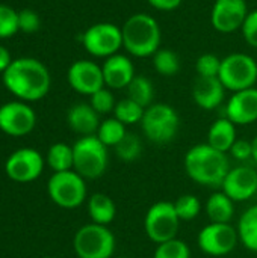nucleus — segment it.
Wrapping results in <instances>:
<instances>
[{
	"mask_svg": "<svg viewBox=\"0 0 257 258\" xmlns=\"http://www.w3.org/2000/svg\"><path fill=\"white\" fill-rule=\"evenodd\" d=\"M226 91L218 77H198L192 88V100L203 110H215L223 104Z\"/></svg>",
	"mask_w": 257,
	"mask_h": 258,
	"instance_id": "19",
	"label": "nucleus"
},
{
	"mask_svg": "<svg viewBox=\"0 0 257 258\" xmlns=\"http://www.w3.org/2000/svg\"><path fill=\"white\" fill-rule=\"evenodd\" d=\"M12 57H11V53L8 51V48H5L3 45H0V73L3 74L8 67L12 63Z\"/></svg>",
	"mask_w": 257,
	"mask_h": 258,
	"instance_id": "40",
	"label": "nucleus"
},
{
	"mask_svg": "<svg viewBox=\"0 0 257 258\" xmlns=\"http://www.w3.org/2000/svg\"><path fill=\"white\" fill-rule=\"evenodd\" d=\"M44 163V157L35 148H20L8 157L5 172L12 181L30 183L41 177Z\"/></svg>",
	"mask_w": 257,
	"mask_h": 258,
	"instance_id": "12",
	"label": "nucleus"
},
{
	"mask_svg": "<svg viewBox=\"0 0 257 258\" xmlns=\"http://www.w3.org/2000/svg\"><path fill=\"white\" fill-rule=\"evenodd\" d=\"M67 122L68 127L82 136H91L95 135L100 127V115L92 109L91 104L79 103L70 107L67 113Z\"/></svg>",
	"mask_w": 257,
	"mask_h": 258,
	"instance_id": "20",
	"label": "nucleus"
},
{
	"mask_svg": "<svg viewBox=\"0 0 257 258\" xmlns=\"http://www.w3.org/2000/svg\"><path fill=\"white\" fill-rule=\"evenodd\" d=\"M85 50L94 57H111L123 47V30L114 23H95L82 33Z\"/></svg>",
	"mask_w": 257,
	"mask_h": 258,
	"instance_id": "10",
	"label": "nucleus"
},
{
	"mask_svg": "<svg viewBox=\"0 0 257 258\" xmlns=\"http://www.w3.org/2000/svg\"><path fill=\"white\" fill-rule=\"evenodd\" d=\"M18 32V12L0 3V39L11 38Z\"/></svg>",
	"mask_w": 257,
	"mask_h": 258,
	"instance_id": "34",
	"label": "nucleus"
},
{
	"mask_svg": "<svg viewBox=\"0 0 257 258\" xmlns=\"http://www.w3.org/2000/svg\"><path fill=\"white\" fill-rule=\"evenodd\" d=\"M174 209H176V213H177V216H179V219L182 222L194 221L203 210L200 200L192 194L180 195L174 201Z\"/></svg>",
	"mask_w": 257,
	"mask_h": 258,
	"instance_id": "31",
	"label": "nucleus"
},
{
	"mask_svg": "<svg viewBox=\"0 0 257 258\" xmlns=\"http://www.w3.org/2000/svg\"><path fill=\"white\" fill-rule=\"evenodd\" d=\"M241 32H242V36L245 39V42L253 47L257 48V9L248 12L242 27H241Z\"/></svg>",
	"mask_w": 257,
	"mask_h": 258,
	"instance_id": "37",
	"label": "nucleus"
},
{
	"mask_svg": "<svg viewBox=\"0 0 257 258\" xmlns=\"http://www.w3.org/2000/svg\"><path fill=\"white\" fill-rule=\"evenodd\" d=\"M36 124L35 110L24 101H9L0 106V130L12 138L29 135Z\"/></svg>",
	"mask_w": 257,
	"mask_h": 258,
	"instance_id": "13",
	"label": "nucleus"
},
{
	"mask_svg": "<svg viewBox=\"0 0 257 258\" xmlns=\"http://www.w3.org/2000/svg\"><path fill=\"white\" fill-rule=\"evenodd\" d=\"M153 258H191V248L186 242L176 237L156 245Z\"/></svg>",
	"mask_w": 257,
	"mask_h": 258,
	"instance_id": "32",
	"label": "nucleus"
},
{
	"mask_svg": "<svg viewBox=\"0 0 257 258\" xmlns=\"http://www.w3.org/2000/svg\"><path fill=\"white\" fill-rule=\"evenodd\" d=\"M67 80L71 89L82 95H92L94 92L105 88V77L101 65L94 60L80 59L70 65L67 73Z\"/></svg>",
	"mask_w": 257,
	"mask_h": 258,
	"instance_id": "14",
	"label": "nucleus"
},
{
	"mask_svg": "<svg viewBox=\"0 0 257 258\" xmlns=\"http://www.w3.org/2000/svg\"><path fill=\"white\" fill-rule=\"evenodd\" d=\"M236 125L226 116L212 122L208 130V142L212 148L227 153L230 151L232 145L236 142Z\"/></svg>",
	"mask_w": 257,
	"mask_h": 258,
	"instance_id": "21",
	"label": "nucleus"
},
{
	"mask_svg": "<svg viewBox=\"0 0 257 258\" xmlns=\"http://www.w3.org/2000/svg\"><path fill=\"white\" fill-rule=\"evenodd\" d=\"M101 70L105 77V86L109 89L127 88L136 76L133 60L129 56L120 53L105 59Z\"/></svg>",
	"mask_w": 257,
	"mask_h": 258,
	"instance_id": "18",
	"label": "nucleus"
},
{
	"mask_svg": "<svg viewBox=\"0 0 257 258\" xmlns=\"http://www.w3.org/2000/svg\"><path fill=\"white\" fill-rule=\"evenodd\" d=\"M229 154L235 160H238V162H244V160L253 159V145H251V141L236 139V142L232 145Z\"/></svg>",
	"mask_w": 257,
	"mask_h": 258,
	"instance_id": "38",
	"label": "nucleus"
},
{
	"mask_svg": "<svg viewBox=\"0 0 257 258\" xmlns=\"http://www.w3.org/2000/svg\"><path fill=\"white\" fill-rule=\"evenodd\" d=\"M220 67H221V59L214 53H204L195 62V70L198 77H218Z\"/></svg>",
	"mask_w": 257,
	"mask_h": 258,
	"instance_id": "35",
	"label": "nucleus"
},
{
	"mask_svg": "<svg viewBox=\"0 0 257 258\" xmlns=\"http://www.w3.org/2000/svg\"><path fill=\"white\" fill-rule=\"evenodd\" d=\"M251 145H253V160L256 162L257 165V136L251 141Z\"/></svg>",
	"mask_w": 257,
	"mask_h": 258,
	"instance_id": "41",
	"label": "nucleus"
},
{
	"mask_svg": "<svg viewBox=\"0 0 257 258\" xmlns=\"http://www.w3.org/2000/svg\"><path fill=\"white\" fill-rule=\"evenodd\" d=\"M117 248L114 233L106 225L86 224L73 239V249L79 258H112Z\"/></svg>",
	"mask_w": 257,
	"mask_h": 258,
	"instance_id": "6",
	"label": "nucleus"
},
{
	"mask_svg": "<svg viewBox=\"0 0 257 258\" xmlns=\"http://www.w3.org/2000/svg\"><path fill=\"white\" fill-rule=\"evenodd\" d=\"M151 57H153V68L161 76L171 77L180 71V57L173 50L159 48Z\"/></svg>",
	"mask_w": 257,
	"mask_h": 258,
	"instance_id": "28",
	"label": "nucleus"
},
{
	"mask_svg": "<svg viewBox=\"0 0 257 258\" xmlns=\"http://www.w3.org/2000/svg\"><path fill=\"white\" fill-rule=\"evenodd\" d=\"M218 79L227 91L239 92L254 88L257 82L256 59L247 53H232L221 59Z\"/></svg>",
	"mask_w": 257,
	"mask_h": 258,
	"instance_id": "8",
	"label": "nucleus"
},
{
	"mask_svg": "<svg viewBox=\"0 0 257 258\" xmlns=\"http://www.w3.org/2000/svg\"><path fill=\"white\" fill-rule=\"evenodd\" d=\"M238 243V230L232 224L211 222L204 225L197 236V245L200 251L211 257L229 255L232 251H235Z\"/></svg>",
	"mask_w": 257,
	"mask_h": 258,
	"instance_id": "11",
	"label": "nucleus"
},
{
	"mask_svg": "<svg viewBox=\"0 0 257 258\" xmlns=\"http://www.w3.org/2000/svg\"><path fill=\"white\" fill-rule=\"evenodd\" d=\"M39 15L32 9H23L18 12V30L24 33H33L39 29Z\"/></svg>",
	"mask_w": 257,
	"mask_h": 258,
	"instance_id": "36",
	"label": "nucleus"
},
{
	"mask_svg": "<svg viewBox=\"0 0 257 258\" xmlns=\"http://www.w3.org/2000/svg\"><path fill=\"white\" fill-rule=\"evenodd\" d=\"M204 212L211 222L230 224L235 216V201H232L223 190L214 192L204 204Z\"/></svg>",
	"mask_w": 257,
	"mask_h": 258,
	"instance_id": "22",
	"label": "nucleus"
},
{
	"mask_svg": "<svg viewBox=\"0 0 257 258\" xmlns=\"http://www.w3.org/2000/svg\"><path fill=\"white\" fill-rule=\"evenodd\" d=\"M5 88L21 101H38L44 98L52 85L47 67L35 57L14 59L2 74Z\"/></svg>",
	"mask_w": 257,
	"mask_h": 258,
	"instance_id": "1",
	"label": "nucleus"
},
{
	"mask_svg": "<svg viewBox=\"0 0 257 258\" xmlns=\"http://www.w3.org/2000/svg\"><path fill=\"white\" fill-rule=\"evenodd\" d=\"M123 47L133 57L153 56L162 41L161 26L155 17L145 12L130 15L121 27Z\"/></svg>",
	"mask_w": 257,
	"mask_h": 258,
	"instance_id": "3",
	"label": "nucleus"
},
{
	"mask_svg": "<svg viewBox=\"0 0 257 258\" xmlns=\"http://www.w3.org/2000/svg\"><path fill=\"white\" fill-rule=\"evenodd\" d=\"M221 190L235 203L251 200L257 194V171L251 166H235L226 175Z\"/></svg>",
	"mask_w": 257,
	"mask_h": 258,
	"instance_id": "16",
	"label": "nucleus"
},
{
	"mask_svg": "<svg viewBox=\"0 0 257 258\" xmlns=\"http://www.w3.org/2000/svg\"><path fill=\"white\" fill-rule=\"evenodd\" d=\"M89 104L98 115H108V113H114L117 101L112 91L105 86L89 97Z\"/></svg>",
	"mask_w": 257,
	"mask_h": 258,
	"instance_id": "33",
	"label": "nucleus"
},
{
	"mask_svg": "<svg viewBox=\"0 0 257 258\" xmlns=\"http://www.w3.org/2000/svg\"><path fill=\"white\" fill-rule=\"evenodd\" d=\"M141 153H142V142H141L139 136L129 133V132L124 136V139L115 147L117 157L124 163H132V162L138 160Z\"/></svg>",
	"mask_w": 257,
	"mask_h": 258,
	"instance_id": "30",
	"label": "nucleus"
},
{
	"mask_svg": "<svg viewBox=\"0 0 257 258\" xmlns=\"http://www.w3.org/2000/svg\"><path fill=\"white\" fill-rule=\"evenodd\" d=\"M47 194L58 207L67 210L77 209L86 201V180L74 169L53 172L47 181Z\"/></svg>",
	"mask_w": 257,
	"mask_h": 258,
	"instance_id": "7",
	"label": "nucleus"
},
{
	"mask_svg": "<svg viewBox=\"0 0 257 258\" xmlns=\"http://www.w3.org/2000/svg\"><path fill=\"white\" fill-rule=\"evenodd\" d=\"M95 135L108 148L109 147L115 148L124 139V136L127 135V130H126V125L114 116V118H108L101 121Z\"/></svg>",
	"mask_w": 257,
	"mask_h": 258,
	"instance_id": "27",
	"label": "nucleus"
},
{
	"mask_svg": "<svg viewBox=\"0 0 257 258\" xmlns=\"http://www.w3.org/2000/svg\"><path fill=\"white\" fill-rule=\"evenodd\" d=\"M88 215L91 222L109 227L117 216V206L106 194H94L88 198Z\"/></svg>",
	"mask_w": 257,
	"mask_h": 258,
	"instance_id": "23",
	"label": "nucleus"
},
{
	"mask_svg": "<svg viewBox=\"0 0 257 258\" xmlns=\"http://www.w3.org/2000/svg\"><path fill=\"white\" fill-rule=\"evenodd\" d=\"M42 258H56V257H42Z\"/></svg>",
	"mask_w": 257,
	"mask_h": 258,
	"instance_id": "42",
	"label": "nucleus"
},
{
	"mask_svg": "<svg viewBox=\"0 0 257 258\" xmlns=\"http://www.w3.org/2000/svg\"><path fill=\"white\" fill-rule=\"evenodd\" d=\"M180 127V116L177 110L167 103H153L144 112L141 128L144 136L158 145L171 142Z\"/></svg>",
	"mask_w": 257,
	"mask_h": 258,
	"instance_id": "5",
	"label": "nucleus"
},
{
	"mask_svg": "<svg viewBox=\"0 0 257 258\" xmlns=\"http://www.w3.org/2000/svg\"><path fill=\"white\" fill-rule=\"evenodd\" d=\"M226 118L235 125H250L257 121V88L233 92L226 104Z\"/></svg>",
	"mask_w": 257,
	"mask_h": 258,
	"instance_id": "17",
	"label": "nucleus"
},
{
	"mask_svg": "<svg viewBox=\"0 0 257 258\" xmlns=\"http://www.w3.org/2000/svg\"><path fill=\"white\" fill-rule=\"evenodd\" d=\"M180 222L182 221L176 213L174 203L158 201L144 216V231L153 243L159 245L177 237Z\"/></svg>",
	"mask_w": 257,
	"mask_h": 258,
	"instance_id": "9",
	"label": "nucleus"
},
{
	"mask_svg": "<svg viewBox=\"0 0 257 258\" xmlns=\"http://www.w3.org/2000/svg\"><path fill=\"white\" fill-rule=\"evenodd\" d=\"M127 89V97L147 109L148 106L153 104L155 100V86L150 79L144 76H135V79L130 82V85L126 88Z\"/></svg>",
	"mask_w": 257,
	"mask_h": 258,
	"instance_id": "26",
	"label": "nucleus"
},
{
	"mask_svg": "<svg viewBox=\"0 0 257 258\" xmlns=\"http://www.w3.org/2000/svg\"><path fill=\"white\" fill-rule=\"evenodd\" d=\"M45 163L52 168L53 172H64L71 171L74 166V154H73V145L56 142L53 144L45 156Z\"/></svg>",
	"mask_w": 257,
	"mask_h": 258,
	"instance_id": "25",
	"label": "nucleus"
},
{
	"mask_svg": "<svg viewBox=\"0 0 257 258\" xmlns=\"http://www.w3.org/2000/svg\"><path fill=\"white\" fill-rule=\"evenodd\" d=\"M236 230L239 242L244 245V248L251 252H257V204L248 207L241 215Z\"/></svg>",
	"mask_w": 257,
	"mask_h": 258,
	"instance_id": "24",
	"label": "nucleus"
},
{
	"mask_svg": "<svg viewBox=\"0 0 257 258\" xmlns=\"http://www.w3.org/2000/svg\"><path fill=\"white\" fill-rule=\"evenodd\" d=\"M248 15L245 0H215L211 12V23L220 33H232L242 27Z\"/></svg>",
	"mask_w": 257,
	"mask_h": 258,
	"instance_id": "15",
	"label": "nucleus"
},
{
	"mask_svg": "<svg viewBox=\"0 0 257 258\" xmlns=\"http://www.w3.org/2000/svg\"><path fill=\"white\" fill-rule=\"evenodd\" d=\"M144 112H145V109L142 106H139L129 97H126V98L117 101L115 109H114V116L127 127V125H133V124H141Z\"/></svg>",
	"mask_w": 257,
	"mask_h": 258,
	"instance_id": "29",
	"label": "nucleus"
},
{
	"mask_svg": "<svg viewBox=\"0 0 257 258\" xmlns=\"http://www.w3.org/2000/svg\"><path fill=\"white\" fill-rule=\"evenodd\" d=\"M188 177L204 187H221L232 169L229 154L212 148L209 144H198L188 150L183 160Z\"/></svg>",
	"mask_w": 257,
	"mask_h": 258,
	"instance_id": "2",
	"label": "nucleus"
},
{
	"mask_svg": "<svg viewBox=\"0 0 257 258\" xmlns=\"http://www.w3.org/2000/svg\"><path fill=\"white\" fill-rule=\"evenodd\" d=\"M74 166L73 169L85 180L100 178L109 165L108 147L97 138V135L82 136L73 145Z\"/></svg>",
	"mask_w": 257,
	"mask_h": 258,
	"instance_id": "4",
	"label": "nucleus"
},
{
	"mask_svg": "<svg viewBox=\"0 0 257 258\" xmlns=\"http://www.w3.org/2000/svg\"><path fill=\"white\" fill-rule=\"evenodd\" d=\"M147 2L151 8L161 12H171L183 3V0H147Z\"/></svg>",
	"mask_w": 257,
	"mask_h": 258,
	"instance_id": "39",
	"label": "nucleus"
}]
</instances>
